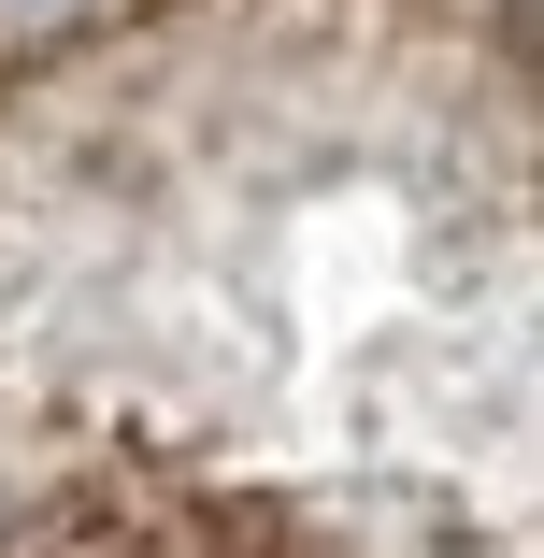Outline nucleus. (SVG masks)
Listing matches in <instances>:
<instances>
[{"label":"nucleus","mask_w":544,"mask_h":558,"mask_svg":"<svg viewBox=\"0 0 544 558\" xmlns=\"http://www.w3.org/2000/svg\"><path fill=\"white\" fill-rule=\"evenodd\" d=\"M100 15V0H0V58H15V44H72Z\"/></svg>","instance_id":"obj_1"}]
</instances>
